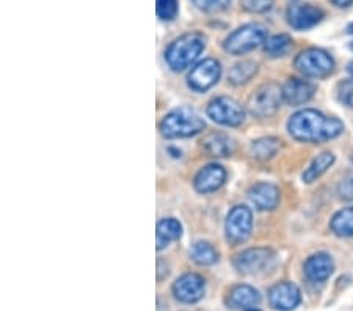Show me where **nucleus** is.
<instances>
[{
	"label": "nucleus",
	"instance_id": "obj_17",
	"mask_svg": "<svg viewBox=\"0 0 353 311\" xmlns=\"http://www.w3.org/2000/svg\"><path fill=\"white\" fill-rule=\"evenodd\" d=\"M314 85L308 81H303V79H289V81L283 85L284 103L294 107L306 104L312 96H314Z\"/></svg>",
	"mask_w": 353,
	"mask_h": 311
},
{
	"label": "nucleus",
	"instance_id": "obj_19",
	"mask_svg": "<svg viewBox=\"0 0 353 311\" xmlns=\"http://www.w3.org/2000/svg\"><path fill=\"white\" fill-rule=\"evenodd\" d=\"M203 148L212 157H228L234 152V140L223 132H212L203 140Z\"/></svg>",
	"mask_w": 353,
	"mask_h": 311
},
{
	"label": "nucleus",
	"instance_id": "obj_36",
	"mask_svg": "<svg viewBox=\"0 0 353 311\" xmlns=\"http://www.w3.org/2000/svg\"><path fill=\"white\" fill-rule=\"evenodd\" d=\"M350 49L353 50V43H350Z\"/></svg>",
	"mask_w": 353,
	"mask_h": 311
},
{
	"label": "nucleus",
	"instance_id": "obj_34",
	"mask_svg": "<svg viewBox=\"0 0 353 311\" xmlns=\"http://www.w3.org/2000/svg\"><path fill=\"white\" fill-rule=\"evenodd\" d=\"M349 72H350L352 77H353V61H352V63L349 65Z\"/></svg>",
	"mask_w": 353,
	"mask_h": 311
},
{
	"label": "nucleus",
	"instance_id": "obj_27",
	"mask_svg": "<svg viewBox=\"0 0 353 311\" xmlns=\"http://www.w3.org/2000/svg\"><path fill=\"white\" fill-rule=\"evenodd\" d=\"M156 11L162 21H173L179 13V2L178 0H157Z\"/></svg>",
	"mask_w": 353,
	"mask_h": 311
},
{
	"label": "nucleus",
	"instance_id": "obj_15",
	"mask_svg": "<svg viewBox=\"0 0 353 311\" xmlns=\"http://www.w3.org/2000/svg\"><path fill=\"white\" fill-rule=\"evenodd\" d=\"M334 270V263L328 253H316L305 261L303 272L305 277L312 283H323L332 277Z\"/></svg>",
	"mask_w": 353,
	"mask_h": 311
},
{
	"label": "nucleus",
	"instance_id": "obj_14",
	"mask_svg": "<svg viewBox=\"0 0 353 311\" xmlns=\"http://www.w3.org/2000/svg\"><path fill=\"white\" fill-rule=\"evenodd\" d=\"M226 181V170L220 163H209L196 173L193 185L199 194H212L217 192Z\"/></svg>",
	"mask_w": 353,
	"mask_h": 311
},
{
	"label": "nucleus",
	"instance_id": "obj_12",
	"mask_svg": "<svg viewBox=\"0 0 353 311\" xmlns=\"http://www.w3.org/2000/svg\"><path fill=\"white\" fill-rule=\"evenodd\" d=\"M301 302V291L295 283L281 281L273 285L269 291L270 307L280 311H292Z\"/></svg>",
	"mask_w": 353,
	"mask_h": 311
},
{
	"label": "nucleus",
	"instance_id": "obj_10",
	"mask_svg": "<svg viewBox=\"0 0 353 311\" xmlns=\"http://www.w3.org/2000/svg\"><path fill=\"white\" fill-rule=\"evenodd\" d=\"M220 76L221 66L219 61L214 59H206L192 68L189 76H187V83H189L193 92L204 93L220 81Z\"/></svg>",
	"mask_w": 353,
	"mask_h": 311
},
{
	"label": "nucleus",
	"instance_id": "obj_32",
	"mask_svg": "<svg viewBox=\"0 0 353 311\" xmlns=\"http://www.w3.org/2000/svg\"><path fill=\"white\" fill-rule=\"evenodd\" d=\"M330 2L339 8H345V7H350V5L353 3V0H330Z\"/></svg>",
	"mask_w": 353,
	"mask_h": 311
},
{
	"label": "nucleus",
	"instance_id": "obj_35",
	"mask_svg": "<svg viewBox=\"0 0 353 311\" xmlns=\"http://www.w3.org/2000/svg\"><path fill=\"white\" fill-rule=\"evenodd\" d=\"M247 311H261V310H258V308H250V310H247Z\"/></svg>",
	"mask_w": 353,
	"mask_h": 311
},
{
	"label": "nucleus",
	"instance_id": "obj_18",
	"mask_svg": "<svg viewBox=\"0 0 353 311\" xmlns=\"http://www.w3.org/2000/svg\"><path fill=\"white\" fill-rule=\"evenodd\" d=\"M261 303V294L250 285H237L231 290L228 297V305L234 310L247 311L250 308H258Z\"/></svg>",
	"mask_w": 353,
	"mask_h": 311
},
{
	"label": "nucleus",
	"instance_id": "obj_2",
	"mask_svg": "<svg viewBox=\"0 0 353 311\" xmlns=\"http://www.w3.org/2000/svg\"><path fill=\"white\" fill-rule=\"evenodd\" d=\"M206 48V38L199 33H185L170 44L165 50V60L173 71L179 72L195 63Z\"/></svg>",
	"mask_w": 353,
	"mask_h": 311
},
{
	"label": "nucleus",
	"instance_id": "obj_9",
	"mask_svg": "<svg viewBox=\"0 0 353 311\" xmlns=\"http://www.w3.org/2000/svg\"><path fill=\"white\" fill-rule=\"evenodd\" d=\"M275 263V253L270 248L254 247L237 254L234 259L236 269L245 275L263 274Z\"/></svg>",
	"mask_w": 353,
	"mask_h": 311
},
{
	"label": "nucleus",
	"instance_id": "obj_20",
	"mask_svg": "<svg viewBox=\"0 0 353 311\" xmlns=\"http://www.w3.org/2000/svg\"><path fill=\"white\" fill-rule=\"evenodd\" d=\"M182 234V226L176 219H163L157 223V250L168 247L173 241H178Z\"/></svg>",
	"mask_w": 353,
	"mask_h": 311
},
{
	"label": "nucleus",
	"instance_id": "obj_33",
	"mask_svg": "<svg viewBox=\"0 0 353 311\" xmlns=\"http://www.w3.org/2000/svg\"><path fill=\"white\" fill-rule=\"evenodd\" d=\"M347 33H349V35H353V22L347 27Z\"/></svg>",
	"mask_w": 353,
	"mask_h": 311
},
{
	"label": "nucleus",
	"instance_id": "obj_8",
	"mask_svg": "<svg viewBox=\"0 0 353 311\" xmlns=\"http://www.w3.org/2000/svg\"><path fill=\"white\" fill-rule=\"evenodd\" d=\"M253 230V214L252 209L243 205L234 206L228 214L225 231L226 239L231 242L232 245L242 244L250 237Z\"/></svg>",
	"mask_w": 353,
	"mask_h": 311
},
{
	"label": "nucleus",
	"instance_id": "obj_13",
	"mask_svg": "<svg viewBox=\"0 0 353 311\" xmlns=\"http://www.w3.org/2000/svg\"><path fill=\"white\" fill-rule=\"evenodd\" d=\"M286 16L295 30H310L323 19V11L311 3H294L288 8Z\"/></svg>",
	"mask_w": 353,
	"mask_h": 311
},
{
	"label": "nucleus",
	"instance_id": "obj_3",
	"mask_svg": "<svg viewBox=\"0 0 353 311\" xmlns=\"http://www.w3.org/2000/svg\"><path fill=\"white\" fill-rule=\"evenodd\" d=\"M206 123L195 110L178 107L165 115L161 123V134L165 139H187L204 131Z\"/></svg>",
	"mask_w": 353,
	"mask_h": 311
},
{
	"label": "nucleus",
	"instance_id": "obj_22",
	"mask_svg": "<svg viewBox=\"0 0 353 311\" xmlns=\"http://www.w3.org/2000/svg\"><path fill=\"white\" fill-rule=\"evenodd\" d=\"M330 228L339 237H352L353 236V206L344 208L333 216L330 222Z\"/></svg>",
	"mask_w": 353,
	"mask_h": 311
},
{
	"label": "nucleus",
	"instance_id": "obj_25",
	"mask_svg": "<svg viewBox=\"0 0 353 311\" xmlns=\"http://www.w3.org/2000/svg\"><path fill=\"white\" fill-rule=\"evenodd\" d=\"M256 72H258V65H256L254 61L243 60V61H241V63H236L231 68L230 74H228V79H230L231 83L242 85L245 82L252 81Z\"/></svg>",
	"mask_w": 353,
	"mask_h": 311
},
{
	"label": "nucleus",
	"instance_id": "obj_31",
	"mask_svg": "<svg viewBox=\"0 0 353 311\" xmlns=\"http://www.w3.org/2000/svg\"><path fill=\"white\" fill-rule=\"evenodd\" d=\"M338 98L341 103L353 109V79L341 82L338 85Z\"/></svg>",
	"mask_w": 353,
	"mask_h": 311
},
{
	"label": "nucleus",
	"instance_id": "obj_21",
	"mask_svg": "<svg viewBox=\"0 0 353 311\" xmlns=\"http://www.w3.org/2000/svg\"><path fill=\"white\" fill-rule=\"evenodd\" d=\"M333 163H334L333 152H330V151L321 152V154L312 159V162L310 163V167L305 170V173H303V177H301V179H303V183H306V184L314 183V181L321 178L323 173H327V170L332 167Z\"/></svg>",
	"mask_w": 353,
	"mask_h": 311
},
{
	"label": "nucleus",
	"instance_id": "obj_26",
	"mask_svg": "<svg viewBox=\"0 0 353 311\" xmlns=\"http://www.w3.org/2000/svg\"><path fill=\"white\" fill-rule=\"evenodd\" d=\"M292 48V38L286 33H280V35H273L267 38L264 43V50L267 55L270 57H283L289 52V49Z\"/></svg>",
	"mask_w": 353,
	"mask_h": 311
},
{
	"label": "nucleus",
	"instance_id": "obj_1",
	"mask_svg": "<svg viewBox=\"0 0 353 311\" xmlns=\"http://www.w3.org/2000/svg\"><path fill=\"white\" fill-rule=\"evenodd\" d=\"M288 131L295 140L305 143H322L344 132V124L334 117H327L314 109H305L290 117Z\"/></svg>",
	"mask_w": 353,
	"mask_h": 311
},
{
	"label": "nucleus",
	"instance_id": "obj_16",
	"mask_svg": "<svg viewBox=\"0 0 353 311\" xmlns=\"http://www.w3.org/2000/svg\"><path fill=\"white\" fill-rule=\"evenodd\" d=\"M248 197L259 211H273L280 205V189L270 183H256L250 188Z\"/></svg>",
	"mask_w": 353,
	"mask_h": 311
},
{
	"label": "nucleus",
	"instance_id": "obj_4",
	"mask_svg": "<svg viewBox=\"0 0 353 311\" xmlns=\"http://www.w3.org/2000/svg\"><path fill=\"white\" fill-rule=\"evenodd\" d=\"M267 41V28L263 24H245L236 28L225 39L223 49L231 55H243L252 52Z\"/></svg>",
	"mask_w": 353,
	"mask_h": 311
},
{
	"label": "nucleus",
	"instance_id": "obj_28",
	"mask_svg": "<svg viewBox=\"0 0 353 311\" xmlns=\"http://www.w3.org/2000/svg\"><path fill=\"white\" fill-rule=\"evenodd\" d=\"M195 7L201 11H208V13H217V11H223L231 5V0H192Z\"/></svg>",
	"mask_w": 353,
	"mask_h": 311
},
{
	"label": "nucleus",
	"instance_id": "obj_30",
	"mask_svg": "<svg viewBox=\"0 0 353 311\" xmlns=\"http://www.w3.org/2000/svg\"><path fill=\"white\" fill-rule=\"evenodd\" d=\"M242 7L252 13H265L273 7V0H241Z\"/></svg>",
	"mask_w": 353,
	"mask_h": 311
},
{
	"label": "nucleus",
	"instance_id": "obj_24",
	"mask_svg": "<svg viewBox=\"0 0 353 311\" xmlns=\"http://www.w3.org/2000/svg\"><path fill=\"white\" fill-rule=\"evenodd\" d=\"M190 258L199 265H212L219 261V252L209 242H195L190 248Z\"/></svg>",
	"mask_w": 353,
	"mask_h": 311
},
{
	"label": "nucleus",
	"instance_id": "obj_29",
	"mask_svg": "<svg viewBox=\"0 0 353 311\" xmlns=\"http://www.w3.org/2000/svg\"><path fill=\"white\" fill-rule=\"evenodd\" d=\"M338 195L341 200L353 201V172L345 173L338 183Z\"/></svg>",
	"mask_w": 353,
	"mask_h": 311
},
{
	"label": "nucleus",
	"instance_id": "obj_11",
	"mask_svg": "<svg viewBox=\"0 0 353 311\" xmlns=\"http://www.w3.org/2000/svg\"><path fill=\"white\" fill-rule=\"evenodd\" d=\"M206 292V281L198 274L181 275L173 285V294L176 301L181 303L192 305L201 301Z\"/></svg>",
	"mask_w": 353,
	"mask_h": 311
},
{
	"label": "nucleus",
	"instance_id": "obj_6",
	"mask_svg": "<svg viewBox=\"0 0 353 311\" xmlns=\"http://www.w3.org/2000/svg\"><path fill=\"white\" fill-rule=\"evenodd\" d=\"M294 66L297 68L301 74L306 77H325L332 74L334 68V60L332 59L327 50L319 48H310L301 50L294 61Z\"/></svg>",
	"mask_w": 353,
	"mask_h": 311
},
{
	"label": "nucleus",
	"instance_id": "obj_23",
	"mask_svg": "<svg viewBox=\"0 0 353 311\" xmlns=\"http://www.w3.org/2000/svg\"><path fill=\"white\" fill-rule=\"evenodd\" d=\"M281 148V141L276 137H263L252 143V154L259 161H269L276 156Z\"/></svg>",
	"mask_w": 353,
	"mask_h": 311
},
{
	"label": "nucleus",
	"instance_id": "obj_5",
	"mask_svg": "<svg viewBox=\"0 0 353 311\" xmlns=\"http://www.w3.org/2000/svg\"><path fill=\"white\" fill-rule=\"evenodd\" d=\"M283 103V87L276 82H269L254 90L248 98L247 107L253 117L267 118L275 115Z\"/></svg>",
	"mask_w": 353,
	"mask_h": 311
},
{
	"label": "nucleus",
	"instance_id": "obj_7",
	"mask_svg": "<svg viewBox=\"0 0 353 311\" xmlns=\"http://www.w3.org/2000/svg\"><path fill=\"white\" fill-rule=\"evenodd\" d=\"M206 112L210 120L228 128L241 126L245 120L243 107L236 99L228 98V96H220V98L210 101Z\"/></svg>",
	"mask_w": 353,
	"mask_h": 311
}]
</instances>
